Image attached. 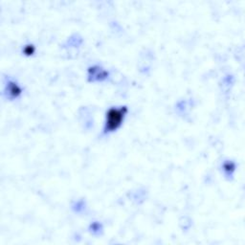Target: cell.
<instances>
[{
	"mask_svg": "<svg viewBox=\"0 0 245 245\" xmlns=\"http://www.w3.org/2000/svg\"><path fill=\"white\" fill-rule=\"evenodd\" d=\"M127 112L126 107H111L106 112V120L105 125V133L113 132L121 126L125 116Z\"/></svg>",
	"mask_w": 245,
	"mask_h": 245,
	"instance_id": "obj_1",
	"label": "cell"
},
{
	"mask_svg": "<svg viewBox=\"0 0 245 245\" xmlns=\"http://www.w3.org/2000/svg\"><path fill=\"white\" fill-rule=\"evenodd\" d=\"M34 52H35V48H34L33 45H28V46L25 47V49H24V53L26 55H32Z\"/></svg>",
	"mask_w": 245,
	"mask_h": 245,
	"instance_id": "obj_3",
	"label": "cell"
},
{
	"mask_svg": "<svg viewBox=\"0 0 245 245\" xmlns=\"http://www.w3.org/2000/svg\"><path fill=\"white\" fill-rule=\"evenodd\" d=\"M9 93L14 97H17L20 94V88L16 85V83H10Z\"/></svg>",
	"mask_w": 245,
	"mask_h": 245,
	"instance_id": "obj_2",
	"label": "cell"
}]
</instances>
